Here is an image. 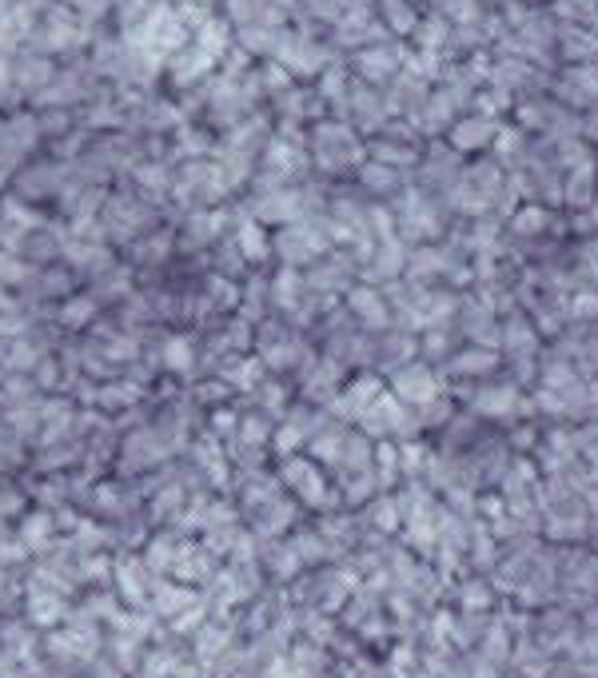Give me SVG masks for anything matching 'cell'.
Listing matches in <instances>:
<instances>
[{
    "label": "cell",
    "instance_id": "1",
    "mask_svg": "<svg viewBox=\"0 0 598 678\" xmlns=\"http://www.w3.org/2000/svg\"><path fill=\"white\" fill-rule=\"evenodd\" d=\"M164 359H168L171 367H183V363H188V344H183V339L168 344V356H164Z\"/></svg>",
    "mask_w": 598,
    "mask_h": 678
}]
</instances>
